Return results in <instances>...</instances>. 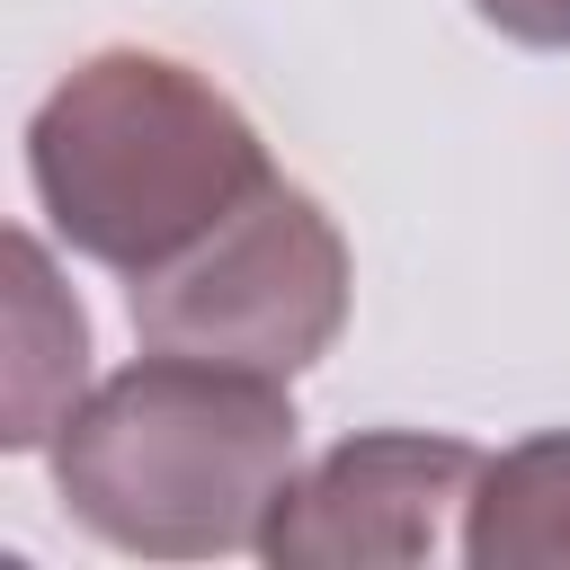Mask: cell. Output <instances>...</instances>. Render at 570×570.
I'll return each mask as SVG.
<instances>
[{
  "label": "cell",
  "mask_w": 570,
  "mask_h": 570,
  "mask_svg": "<svg viewBox=\"0 0 570 570\" xmlns=\"http://www.w3.org/2000/svg\"><path fill=\"white\" fill-rule=\"evenodd\" d=\"M303 454V419L285 374L142 347L53 428L62 508L142 561H214L258 552Z\"/></svg>",
  "instance_id": "1"
},
{
  "label": "cell",
  "mask_w": 570,
  "mask_h": 570,
  "mask_svg": "<svg viewBox=\"0 0 570 570\" xmlns=\"http://www.w3.org/2000/svg\"><path fill=\"white\" fill-rule=\"evenodd\" d=\"M27 178L62 249L125 285L205 249L249 196L276 187L258 125L178 53L107 45L53 80L27 125Z\"/></svg>",
  "instance_id": "2"
},
{
  "label": "cell",
  "mask_w": 570,
  "mask_h": 570,
  "mask_svg": "<svg viewBox=\"0 0 570 570\" xmlns=\"http://www.w3.org/2000/svg\"><path fill=\"white\" fill-rule=\"evenodd\" d=\"M125 303H134L142 347H178V356H214V365L294 383L347 330V240L312 187L276 178L205 249L125 285Z\"/></svg>",
  "instance_id": "3"
},
{
  "label": "cell",
  "mask_w": 570,
  "mask_h": 570,
  "mask_svg": "<svg viewBox=\"0 0 570 570\" xmlns=\"http://www.w3.org/2000/svg\"><path fill=\"white\" fill-rule=\"evenodd\" d=\"M481 445L428 428H365L338 436L312 472L285 481L258 552L276 570H365V561H445L463 552V517L481 490Z\"/></svg>",
  "instance_id": "4"
},
{
  "label": "cell",
  "mask_w": 570,
  "mask_h": 570,
  "mask_svg": "<svg viewBox=\"0 0 570 570\" xmlns=\"http://www.w3.org/2000/svg\"><path fill=\"white\" fill-rule=\"evenodd\" d=\"M9 428L0 445H53V428L89 401V321L53 285V258L36 232H9Z\"/></svg>",
  "instance_id": "5"
},
{
  "label": "cell",
  "mask_w": 570,
  "mask_h": 570,
  "mask_svg": "<svg viewBox=\"0 0 570 570\" xmlns=\"http://www.w3.org/2000/svg\"><path fill=\"white\" fill-rule=\"evenodd\" d=\"M463 561L481 570H570V428H543L481 463Z\"/></svg>",
  "instance_id": "6"
},
{
  "label": "cell",
  "mask_w": 570,
  "mask_h": 570,
  "mask_svg": "<svg viewBox=\"0 0 570 570\" xmlns=\"http://www.w3.org/2000/svg\"><path fill=\"white\" fill-rule=\"evenodd\" d=\"M508 45H534V53H570V0H472Z\"/></svg>",
  "instance_id": "7"
}]
</instances>
